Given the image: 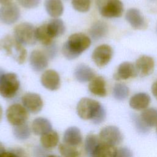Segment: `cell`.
Wrapping results in <instances>:
<instances>
[{"label":"cell","mask_w":157,"mask_h":157,"mask_svg":"<svg viewBox=\"0 0 157 157\" xmlns=\"http://www.w3.org/2000/svg\"><path fill=\"white\" fill-rule=\"evenodd\" d=\"M0 157H18L16 153L12 150L9 151H4L0 155Z\"/></svg>","instance_id":"74e56055"},{"label":"cell","mask_w":157,"mask_h":157,"mask_svg":"<svg viewBox=\"0 0 157 157\" xmlns=\"http://www.w3.org/2000/svg\"><path fill=\"white\" fill-rule=\"evenodd\" d=\"M36 29L33 25L30 23L23 22L19 23L14 28V37L22 45H34L37 41Z\"/></svg>","instance_id":"5b68a950"},{"label":"cell","mask_w":157,"mask_h":157,"mask_svg":"<svg viewBox=\"0 0 157 157\" xmlns=\"http://www.w3.org/2000/svg\"><path fill=\"white\" fill-rule=\"evenodd\" d=\"M116 157H133L132 151L127 147L117 149Z\"/></svg>","instance_id":"8d00e7d4"},{"label":"cell","mask_w":157,"mask_h":157,"mask_svg":"<svg viewBox=\"0 0 157 157\" xmlns=\"http://www.w3.org/2000/svg\"><path fill=\"white\" fill-rule=\"evenodd\" d=\"M20 17V10L14 3L10 2L0 7V21L6 25H12Z\"/></svg>","instance_id":"30bf717a"},{"label":"cell","mask_w":157,"mask_h":157,"mask_svg":"<svg viewBox=\"0 0 157 157\" xmlns=\"http://www.w3.org/2000/svg\"><path fill=\"white\" fill-rule=\"evenodd\" d=\"M6 118L13 126H19L26 123L29 113L26 108L20 104H13L6 110Z\"/></svg>","instance_id":"8992f818"},{"label":"cell","mask_w":157,"mask_h":157,"mask_svg":"<svg viewBox=\"0 0 157 157\" xmlns=\"http://www.w3.org/2000/svg\"><path fill=\"white\" fill-rule=\"evenodd\" d=\"M98 136L101 142L115 147L120 144L123 139L121 132L115 126H105L101 130Z\"/></svg>","instance_id":"52a82bcc"},{"label":"cell","mask_w":157,"mask_h":157,"mask_svg":"<svg viewBox=\"0 0 157 157\" xmlns=\"http://www.w3.org/2000/svg\"><path fill=\"white\" fill-rule=\"evenodd\" d=\"M20 86V80L16 74L4 73L0 78V95L4 98H12L17 93Z\"/></svg>","instance_id":"277c9868"},{"label":"cell","mask_w":157,"mask_h":157,"mask_svg":"<svg viewBox=\"0 0 157 157\" xmlns=\"http://www.w3.org/2000/svg\"><path fill=\"white\" fill-rule=\"evenodd\" d=\"M117 151L115 146L101 142L90 157H116Z\"/></svg>","instance_id":"cb8c5ba5"},{"label":"cell","mask_w":157,"mask_h":157,"mask_svg":"<svg viewBox=\"0 0 157 157\" xmlns=\"http://www.w3.org/2000/svg\"><path fill=\"white\" fill-rule=\"evenodd\" d=\"M58 149L63 157H79V151L75 147L63 143L59 144Z\"/></svg>","instance_id":"4dcf8cb0"},{"label":"cell","mask_w":157,"mask_h":157,"mask_svg":"<svg viewBox=\"0 0 157 157\" xmlns=\"http://www.w3.org/2000/svg\"><path fill=\"white\" fill-rule=\"evenodd\" d=\"M156 31H157V28H156Z\"/></svg>","instance_id":"bcb514c9"},{"label":"cell","mask_w":157,"mask_h":157,"mask_svg":"<svg viewBox=\"0 0 157 157\" xmlns=\"http://www.w3.org/2000/svg\"><path fill=\"white\" fill-rule=\"evenodd\" d=\"M11 1H12V0H0V4H2V5H5V4L10 3Z\"/></svg>","instance_id":"60d3db41"},{"label":"cell","mask_w":157,"mask_h":157,"mask_svg":"<svg viewBox=\"0 0 157 157\" xmlns=\"http://www.w3.org/2000/svg\"><path fill=\"white\" fill-rule=\"evenodd\" d=\"M106 1H107V0H96V4H97V5H98V8H99L104 2H105Z\"/></svg>","instance_id":"ab89813d"},{"label":"cell","mask_w":157,"mask_h":157,"mask_svg":"<svg viewBox=\"0 0 157 157\" xmlns=\"http://www.w3.org/2000/svg\"><path fill=\"white\" fill-rule=\"evenodd\" d=\"M4 74V71H3L1 68H0V78H1V77Z\"/></svg>","instance_id":"ee69618b"},{"label":"cell","mask_w":157,"mask_h":157,"mask_svg":"<svg viewBox=\"0 0 157 157\" xmlns=\"http://www.w3.org/2000/svg\"><path fill=\"white\" fill-rule=\"evenodd\" d=\"M40 83L47 90H57L59 88L61 85L59 75L53 69L46 70L40 77Z\"/></svg>","instance_id":"7c38bea8"},{"label":"cell","mask_w":157,"mask_h":157,"mask_svg":"<svg viewBox=\"0 0 157 157\" xmlns=\"http://www.w3.org/2000/svg\"><path fill=\"white\" fill-rule=\"evenodd\" d=\"M2 109L1 105H0V122L2 120Z\"/></svg>","instance_id":"7bdbcfd3"},{"label":"cell","mask_w":157,"mask_h":157,"mask_svg":"<svg viewBox=\"0 0 157 157\" xmlns=\"http://www.w3.org/2000/svg\"><path fill=\"white\" fill-rule=\"evenodd\" d=\"M108 33V26L102 21L94 22L89 29V34L94 40H99L105 37Z\"/></svg>","instance_id":"d4e9b609"},{"label":"cell","mask_w":157,"mask_h":157,"mask_svg":"<svg viewBox=\"0 0 157 157\" xmlns=\"http://www.w3.org/2000/svg\"><path fill=\"white\" fill-rule=\"evenodd\" d=\"M135 67L137 74L141 77L147 76L153 72L155 67V61L152 57L147 55H142L136 60Z\"/></svg>","instance_id":"9a60e30c"},{"label":"cell","mask_w":157,"mask_h":157,"mask_svg":"<svg viewBox=\"0 0 157 157\" xmlns=\"http://www.w3.org/2000/svg\"><path fill=\"white\" fill-rule=\"evenodd\" d=\"M88 90L95 96L105 97L107 95V89L104 78L101 76L94 77L89 83Z\"/></svg>","instance_id":"ffe728a7"},{"label":"cell","mask_w":157,"mask_h":157,"mask_svg":"<svg viewBox=\"0 0 157 157\" xmlns=\"http://www.w3.org/2000/svg\"><path fill=\"white\" fill-rule=\"evenodd\" d=\"M82 141V136L80 130L75 126L68 128L64 132L63 142L67 145L76 147L80 145Z\"/></svg>","instance_id":"ac0fdd59"},{"label":"cell","mask_w":157,"mask_h":157,"mask_svg":"<svg viewBox=\"0 0 157 157\" xmlns=\"http://www.w3.org/2000/svg\"><path fill=\"white\" fill-rule=\"evenodd\" d=\"M30 134V129L26 123L16 126L13 128V135L17 139L25 140L29 137Z\"/></svg>","instance_id":"1f68e13d"},{"label":"cell","mask_w":157,"mask_h":157,"mask_svg":"<svg viewBox=\"0 0 157 157\" xmlns=\"http://www.w3.org/2000/svg\"><path fill=\"white\" fill-rule=\"evenodd\" d=\"M48 59H52L55 58L57 54V47L55 44L53 42L48 45L46 46V49H45V52H44Z\"/></svg>","instance_id":"d590c367"},{"label":"cell","mask_w":157,"mask_h":157,"mask_svg":"<svg viewBox=\"0 0 157 157\" xmlns=\"http://www.w3.org/2000/svg\"><path fill=\"white\" fill-rule=\"evenodd\" d=\"M151 1H154V0H151Z\"/></svg>","instance_id":"c3c4849f"},{"label":"cell","mask_w":157,"mask_h":157,"mask_svg":"<svg viewBox=\"0 0 157 157\" xmlns=\"http://www.w3.org/2000/svg\"><path fill=\"white\" fill-rule=\"evenodd\" d=\"M74 75L78 82L85 83L90 82L95 77V73L90 66L85 64H80L75 67Z\"/></svg>","instance_id":"e0dca14e"},{"label":"cell","mask_w":157,"mask_h":157,"mask_svg":"<svg viewBox=\"0 0 157 157\" xmlns=\"http://www.w3.org/2000/svg\"><path fill=\"white\" fill-rule=\"evenodd\" d=\"M91 39L82 33H74L69 36L62 47L64 56L69 60L78 58L91 45Z\"/></svg>","instance_id":"7a4b0ae2"},{"label":"cell","mask_w":157,"mask_h":157,"mask_svg":"<svg viewBox=\"0 0 157 157\" xmlns=\"http://www.w3.org/2000/svg\"><path fill=\"white\" fill-rule=\"evenodd\" d=\"M21 102L26 109L31 113H37L43 107V101L41 96L35 93L28 92L21 98Z\"/></svg>","instance_id":"8fae6325"},{"label":"cell","mask_w":157,"mask_h":157,"mask_svg":"<svg viewBox=\"0 0 157 157\" xmlns=\"http://www.w3.org/2000/svg\"><path fill=\"white\" fill-rule=\"evenodd\" d=\"M29 61L32 69L38 72L44 71L48 64V58L46 54L38 50L31 52Z\"/></svg>","instance_id":"4fadbf2b"},{"label":"cell","mask_w":157,"mask_h":157,"mask_svg":"<svg viewBox=\"0 0 157 157\" xmlns=\"http://www.w3.org/2000/svg\"><path fill=\"white\" fill-rule=\"evenodd\" d=\"M125 18L132 28L135 29H144L147 27L144 17L137 9H129L126 13Z\"/></svg>","instance_id":"5bb4252c"},{"label":"cell","mask_w":157,"mask_h":157,"mask_svg":"<svg viewBox=\"0 0 157 157\" xmlns=\"http://www.w3.org/2000/svg\"><path fill=\"white\" fill-rule=\"evenodd\" d=\"M0 51L4 52L18 64H23L26 60V50L14 36L7 35L0 39Z\"/></svg>","instance_id":"3957f363"},{"label":"cell","mask_w":157,"mask_h":157,"mask_svg":"<svg viewBox=\"0 0 157 157\" xmlns=\"http://www.w3.org/2000/svg\"><path fill=\"white\" fill-rule=\"evenodd\" d=\"M44 7L47 13L53 18L60 17L64 11L61 0H45Z\"/></svg>","instance_id":"7402d4cb"},{"label":"cell","mask_w":157,"mask_h":157,"mask_svg":"<svg viewBox=\"0 0 157 157\" xmlns=\"http://www.w3.org/2000/svg\"><path fill=\"white\" fill-rule=\"evenodd\" d=\"M151 92L153 96L157 99V80L151 86Z\"/></svg>","instance_id":"f35d334b"},{"label":"cell","mask_w":157,"mask_h":157,"mask_svg":"<svg viewBox=\"0 0 157 157\" xmlns=\"http://www.w3.org/2000/svg\"><path fill=\"white\" fill-rule=\"evenodd\" d=\"M156 131H157V128H156Z\"/></svg>","instance_id":"7dc6e473"},{"label":"cell","mask_w":157,"mask_h":157,"mask_svg":"<svg viewBox=\"0 0 157 157\" xmlns=\"http://www.w3.org/2000/svg\"><path fill=\"white\" fill-rule=\"evenodd\" d=\"M150 96L145 93H138L134 94L129 100L130 107L136 110H142L147 108L150 103Z\"/></svg>","instance_id":"d6986e66"},{"label":"cell","mask_w":157,"mask_h":157,"mask_svg":"<svg viewBox=\"0 0 157 157\" xmlns=\"http://www.w3.org/2000/svg\"><path fill=\"white\" fill-rule=\"evenodd\" d=\"M36 37L37 41L45 47L53 43V39L50 36L47 32L46 23H44L36 28Z\"/></svg>","instance_id":"83f0119b"},{"label":"cell","mask_w":157,"mask_h":157,"mask_svg":"<svg viewBox=\"0 0 157 157\" xmlns=\"http://www.w3.org/2000/svg\"><path fill=\"white\" fill-rule=\"evenodd\" d=\"M31 128L35 135L42 136L52 130V124L50 121L47 118L38 117L33 120Z\"/></svg>","instance_id":"603a6c76"},{"label":"cell","mask_w":157,"mask_h":157,"mask_svg":"<svg viewBox=\"0 0 157 157\" xmlns=\"http://www.w3.org/2000/svg\"><path fill=\"white\" fill-rule=\"evenodd\" d=\"M72 7L80 12H88L91 6V0H71Z\"/></svg>","instance_id":"836d02e7"},{"label":"cell","mask_w":157,"mask_h":157,"mask_svg":"<svg viewBox=\"0 0 157 157\" xmlns=\"http://www.w3.org/2000/svg\"><path fill=\"white\" fill-rule=\"evenodd\" d=\"M132 121L137 131L141 134H146L150 131V128L147 126L145 123L142 120L140 115L132 113L131 116Z\"/></svg>","instance_id":"d6a6232c"},{"label":"cell","mask_w":157,"mask_h":157,"mask_svg":"<svg viewBox=\"0 0 157 157\" xmlns=\"http://www.w3.org/2000/svg\"><path fill=\"white\" fill-rule=\"evenodd\" d=\"M59 136L57 132L51 130L42 135L40 138L41 145L47 149L55 148L59 142Z\"/></svg>","instance_id":"484cf974"},{"label":"cell","mask_w":157,"mask_h":157,"mask_svg":"<svg viewBox=\"0 0 157 157\" xmlns=\"http://www.w3.org/2000/svg\"><path fill=\"white\" fill-rule=\"evenodd\" d=\"M113 56L112 47L107 44L98 46L93 52L91 58L95 64L99 67L105 66L111 60Z\"/></svg>","instance_id":"ba28073f"},{"label":"cell","mask_w":157,"mask_h":157,"mask_svg":"<svg viewBox=\"0 0 157 157\" xmlns=\"http://www.w3.org/2000/svg\"><path fill=\"white\" fill-rule=\"evenodd\" d=\"M18 4L25 9H34L37 7L40 0H17Z\"/></svg>","instance_id":"e575fe53"},{"label":"cell","mask_w":157,"mask_h":157,"mask_svg":"<svg viewBox=\"0 0 157 157\" xmlns=\"http://www.w3.org/2000/svg\"><path fill=\"white\" fill-rule=\"evenodd\" d=\"M99 12L106 18H117L122 15L123 5L120 0H107L99 7Z\"/></svg>","instance_id":"9c48e42d"},{"label":"cell","mask_w":157,"mask_h":157,"mask_svg":"<svg viewBox=\"0 0 157 157\" xmlns=\"http://www.w3.org/2000/svg\"><path fill=\"white\" fill-rule=\"evenodd\" d=\"M47 157H59L58 156H56V155H48V156Z\"/></svg>","instance_id":"f6af8a7d"},{"label":"cell","mask_w":157,"mask_h":157,"mask_svg":"<svg viewBox=\"0 0 157 157\" xmlns=\"http://www.w3.org/2000/svg\"><path fill=\"white\" fill-rule=\"evenodd\" d=\"M140 117L150 128L157 125V109L155 108L145 109L142 112Z\"/></svg>","instance_id":"4316f807"},{"label":"cell","mask_w":157,"mask_h":157,"mask_svg":"<svg viewBox=\"0 0 157 157\" xmlns=\"http://www.w3.org/2000/svg\"><path fill=\"white\" fill-rule=\"evenodd\" d=\"M137 75L135 66L130 62H123L121 63L117 72L113 75V78L116 80H126L134 77Z\"/></svg>","instance_id":"2e32d148"},{"label":"cell","mask_w":157,"mask_h":157,"mask_svg":"<svg viewBox=\"0 0 157 157\" xmlns=\"http://www.w3.org/2000/svg\"><path fill=\"white\" fill-rule=\"evenodd\" d=\"M101 142L99 136L94 134H89L86 136L85 141V150L86 155L90 157L93 152Z\"/></svg>","instance_id":"f1b7e54d"},{"label":"cell","mask_w":157,"mask_h":157,"mask_svg":"<svg viewBox=\"0 0 157 157\" xmlns=\"http://www.w3.org/2000/svg\"><path fill=\"white\" fill-rule=\"evenodd\" d=\"M129 93V88L124 84L117 83L113 88V96L118 101H123L127 98Z\"/></svg>","instance_id":"f546056e"},{"label":"cell","mask_w":157,"mask_h":157,"mask_svg":"<svg viewBox=\"0 0 157 157\" xmlns=\"http://www.w3.org/2000/svg\"><path fill=\"white\" fill-rule=\"evenodd\" d=\"M4 151H6L5 150V148H4V147L3 145V144L0 142V155L2 153H4Z\"/></svg>","instance_id":"b9f144b4"},{"label":"cell","mask_w":157,"mask_h":157,"mask_svg":"<svg viewBox=\"0 0 157 157\" xmlns=\"http://www.w3.org/2000/svg\"><path fill=\"white\" fill-rule=\"evenodd\" d=\"M47 30L50 36L53 39L63 35L66 30L63 21L58 18H53L46 23Z\"/></svg>","instance_id":"44dd1931"},{"label":"cell","mask_w":157,"mask_h":157,"mask_svg":"<svg viewBox=\"0 0 157 157\" xmlns=\"http://www.w3.org/2000/svg\"><path fill=\"white\" fill-rule=\"evenodd\" d=\"M77 113L83 120H90L95 124L102 123L106 118V112L104 107L98 101L83 98L77 105Z\"/></svg>","instance_id":"6da1fadb"}]
</instances>
